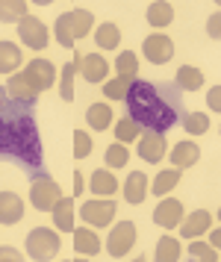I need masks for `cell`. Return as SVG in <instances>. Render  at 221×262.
<instances>
[{
	"instance_id": "cell-32",
	"label": "cell",
	"mask_w": 221,
	"mask_h": 262,
	"mask_svg": "<svg viewBox=\"0 0 221 262\" xmlns=\"http://www.w3.org/2000/svg\"><path fill=\"white\" fill-rule=\"evenodd\" d=\"M71 30H74V41L83 38L92 30V15L86 12V9H74V12H71Z\"/></svg>"
},
{
	"instance_id": "cell-7",
	"label": "cell",
	"mask_w": 221,
	"mask_h": 262,
	"mask_svg": "<svg viewBox=\"0 0 221 262\" xmlns=\"http://www.w3.org/2000/svg\"><path fill=\"white\" fill-rule=\"evenodd\" d=\"M21 74H24V80L33 85L35 92H45V89H50V85H53V80H56V68H53V62H47V59H33Z\"/></svg>"
},
{
	"instance_id": "cell-41",
	"label": "cell",
	"mask_w": 221,
	"mask_h": 262,
	"mask_svg": "<svg viewBox=\"0 0 221 262\" xmlns=\"http://www.w3.org/2000/svg\"><path fill=\"white\" fill-rule=\"evenodd\" d=\"M207 30H210L212 38H221V15H212L210 24H207Z\"/></svg>"
},
{
	"instance_id": "cell-18",
	"label": "cell",
	"mask_w": 221,
	"mask_h": 262,
	"mask_svg": "<svg viewBox=\"0 0 221 262\" xmlns=\"http://www.w3.org/2000/svg\"><path fill=\"white\" fill-rule=\"evenodd\" d=\"M198 159H200V147L195 142H180V144H174V150H171V162H174L177 168H192Z\"/></svg>"
},
{
	"instance_id": "cell-10",
	"label": "cell",
	"mask_w": 221,
	"mask_h": 262,
	"mask_svg": "<svg viewBox=\"0 0 221 262\" xmlns=\"http://www.w3.org/2000/svg\"><path fill=\"white\" fill-rule=\"evenodd\" d=\"M153 221L159 227H177L183 221V203L174 201V198H165L163 203H156V209H153Z\"/></svg>"
},
{
	"instance_id": "cell-19",
	"label": "cell",
	"mask_w": 221,
	"mask_h": 262,
	"mask_svg": "<svg viewBox=\"0 0 221 262\" xmlns=\"http://www.w3.org/2000/svg\"><path fill=\"white\" fill-rule=\"evenodd\" d=\"M80 59H83V53H74V62H68L62 68V83H59L62 100H74V74L80 71Z\"/></svg>"
},
{
	"instance_id": "cell-9",
	"label": "cell",
	"mask_w": 221,
	"mask_h": 262,
	"mask_svg": "<svg viewBox=\"0 0 221 262\" xmlns=\"http://www.w3.org/2000/svg\"><path fill=\"white\" fill-rule=\"evenodd\" d=\"M145 56H148V62H153V65H165V62L174 56V41L168 36H159V33H153V36L145 38Z\"/></svg>"
},
{
	"instance_id": "cell-28",
	"label": "cell",
	"mask_w": 221,
	"mask_h": 262,
	"mask_svg": "<svg viewBox=\"0 0 221 262\" xmlns=\"http://www.w3.org/2000/svg\"><path fill=\"white\" fill-rule=\"evenodd\" d=\"M159 262H177L180 259V242L171 236L159 238V245H156V253H153Z\"/></svg>"
},
{
	"instance_id": "cell-36",
	"label": "cell",
	"mask_w": 221,
	"mask_h": 262,
	"mask_svg": "<svg viewBox=\"0 0 221 262\" xmlns=\"http://www.w3.org/2000/svg\"><path fill=\"white\" fill-rule=\"evenodd\" d=\"M127 159H130V154H127L124 144H112V147L106 150V165L109 168H124L127 165Z\"/></svg>"
},
{
	"instance_id": "cell-11",
	"label": "cell",
	"mask_w": 221,
	"mask_h": 262,
	"mask_svg": "<svg viewBox=\"0 0 221 262\" xmlns=\"http://www.w3.org/2000/svg\"><path fill=\"white\" fill-rule=\"evenodd\" d=\"M6 97L15 100V103H27V106H33L35 97H38V92L24 80V74H12L9 83H6Z\"/></svg>"
},
{
	"instance_id": "cell-31",
	"label": "cell",
	"mask_w": 221,
	"mask_h": 262,
	"mask_svg": "<svg viewBox=\"0 0 221 262\" xmlns=\"http://www.w3.org/2000/svg\"><path fill=\"white\" fill-rule=\"evenodd\" d=\"M53 33H56V41L62 48H71L74 45V30H71V12L59 15L56 18V27H53Z\"/></svg>"
},
{
	"instance_id": "cell-33",
	"label": "cell",
	"mask_w": 221,
	"mask_h": 262,
	"mask_svg": "<svg viewBox=\"0 0 221 262\" xmlns=\"http://www.w3.org/2000/svg\"><path fill=\"white\" fill-rule=\"evenodd\" d=\"M139 133H142V127L136 124V121H130V118H121L115 124V136H118V142H121V144L136 142V139H139Z\"/></svg>"
},
{
	"instance_id": "cell-13",
	"label": "cell",
	"mask_w": 221,
	"mask_h": 262,
	"mask_svg": "<svg viewBox=\"0 0 221 262\" xmlns=\"http://www.w3.org/2000/svg\"><path fill=\"white\" fill-rule=\"evenodd\" d=\"M80 74H83V80H89V83H101L109 74V62L104 56H97V53H86L80 59Z\"/></svg>"
},
{
	"instance_id": "cell-3",
	"label": "cell",
	"mask_w": 221,
	"mask_h": 262,
	"mask_svg": "<svg viewBox=\"0 0 221 262\" xmlns=\"http://www.w3.org/2000/svg\"><path fill=\"white\" fill-rule=\"evenodd\" d=\"M62 198V191H59V183L50 174L45 171H38L33 177V189H30V203H33L38 212H47V209H53L56 201Z\"/></svg>"
},
{
	"instance_id": "cell-2",
	"label": "cell",
	"mask_w": 221,
	"mask_h": 262,
	"mask_svg": "<svg viewBox=\"0 0 221 262\" xmlns=\"http://www.w3.org/2000/svg\"><path fill=\"white\" fill-rule=\"evenodd\" d=\"M130 121L151 133H165L180 121V89L171 83H151V80H133L127 92Z\"/></svg>"
},
{
	"instance_id": "cell-27",
	"label": "cell",
	"mask_w": 221,
	"mask_h": 262,
	"mask_svg": "<svg viewBox=\"0 0 221 262\" xmlns=\"http://www.w3.org/2000/svg\"><path fill=\"white\" fill-rule=\"evenodd\" d=\"M94 41L101 45L104 50H115L118 48V41H121V30H118L115 24H101L97 27V33H94Z\"/></svg>"
},
{
	"instance_id": "cell-24",
	"label": "cell",
	"mask_w": 221,
	"mask_h": 262,
	"mask_svg": "<svg viewBox=\"0 0 221 262\" xmlns=\"http://www.w3.org/2000/svg\"><path fill=\"white\" fill-rule=\"evenodd\" d=\"M86 121L92 124L94 130H106L112 124V109L106 106V103H92V106L86 109Z\"/></svg>"
},
{
	"instance_id": "cell-6",
	"label": "cell",
	"mask_w": 221,
	"mask_h": 262,
	"mask_svg": "<svg viewBox=\"0 0 221 262\" xmlns=\"http://www.w3.org/2000/svg\"><path fill=\"white\" fill-rule=\"evenodd\" d=\"M18 36H21V41L27 45V48H33V50H45L47 41H50L47 27L42 24L35 15H27L24 21H18Z\"/></svg>"
},
{
	"instance_id": "cell-38",
	"label": "cell",
	"mask_w": 221,
	"mask_h": 262,
	"mask_svg": "<svg viewBox=\"0 0 221 262\" xmlns=\"http://www.w3.org/2000/svg\"><path fill=\"white\" fill-rule=\"evenodd\" d=\"M189 253H192L195 259H207V262L218 259V250L210 248V245H204V242H192V245H189Z\"/></svg>"
},
{
	"instance_id": "cell-43",
	"label": "cell",
	"mask_w": 221,
	"mask_h": 262,
	"mask_svg": "<svg viewBox=\"0 0 221 262\" xmlns=\"http://www.w3.org/2000/svg\"><path fill=\"white\" fill-rule=\"evenodd\" d=\"M218 245H221V233L218 230H212V248H218Z\"/></svg>"
},
{
	"instance_id": "cell-12",
	"label": "cell",
	"mask_w": 221,
	"mask_h": 262,
	"mask_svg": "<svg viewBox=\"0 0 221 262\" xmlns=\"http://www.w3.org/2000/svg\"><path fill=\"white\" fill-rule=\"evenodd\" d=\"M24 218V201L15 191H0V224H18Z\"/></svg>"
},
{
	"instance_id": "cell-34",
	"label": "cell",
	"mask_w": 221,
	"mask_h": 262,
	"mask_svg": "<svg viewBox=\"0 0 221 262\" xmlns=\"http://www.w3.org/2000/svg\"><path fill=\"white\" fill-rule=\"evenodd\" d=\"M183 127H186V133H192V136H200V133L210 130V118H207L204 112H192V115L183 118Z\"/></svg>"
},
{
	"instance_id": "cell-17",
	"label": "cell",
	"mask_w": 221,
	"mask_h": 262,
	"mask_svg": "<svg viewBox=\"0 0 221 262\" xmlns=\"http://www.w3.org/2000/svg\"><path fill=\"white\" fill-rule=\"evenodd\" d=\"M74 250L80 253V256H94L97 250H101V238L94 230H86V227H77L74 230Z\"/></svg>"
},
{
	"instance_id": "cell-35",
	"label": "cell",
	"mask_w": 221,
	"mask_h": 262,
	"mask_svg": "<svg viewBox=\"0 0 221 262\" xmlns=\"http://www.w3.org/2000/svg\"><path fill=\"white\" fill-rule=\"evenodd\" d=\"M136 71H139V59H136V53H133V50H124V53L118 56V74L136 80Z\"/></svg>"
},
{
	"instance_id": "cell-25",
	"label": "cell",
	"mask_w": 221,
	"mask_h": 262,
	"mask_svg": "<svg viewBox=\"0 0 221 262\" xmlns=\"http://www.w3.org/2000/svg\"><path fill=\"white\" fill-rule=\"evenodd\" d=\"M27 18V3L24 0H0V21L12 24V21H24Z\"/></svg>"
},
{
	"instance_id": "cell-40",
	"label": "cell",
	"mask_w": 221,
	"mask_h": 262,
	"mask_svg": "<svg viewBox=\"0 0 221 262\" xmlns=\"http://www.w3.org/2000/svg\"><path fill=\"white\" fill-rule=\"evenodd\" d=\"M0 262H21V253L15 248H0Z\"/></svg>"
},
{
	"instance_id": "cell-23",
	"label": "cell",
	"mask_w": 221,
	"mask_h": 262,
	"mask_svg": "<svg viewBox=\"0 0 221 262\" xmlns=\"http://www.w3.org/2000/svg\"><path fill=\"white\" fill-rule=\"evenodd\" d=\"M177 183H180V171H177V168H171V171H159V174H156V180H153V186H148V189H151L156 198H165V194L174 189Z\"/></svg>"
},
{
	"instance_id": "cell-15",
	"label": "cell",
	"mask_w": 221,
	"mask_h": 262,
	"mask_svg": "<svg viewBox=\"0 0 221 262\" xmlns=\"http://www.w3.org/2000/svg\"><path fill=\"white\" fill-rule=\"evenodd\" d=\"M210 227H212V215L207 212V209H198V212H192L186 221H183L180 233H183V238H198V236H204Z\"/></svg>"
},
{
	"instance_id": "cell-1",
	"label": "cell",
	"mask_w": 221,
	"mask_h": 262,
	"mask_svg": "<svg viewBox=\"0 0 221 262\" xmlns=\"http://www.w3.org/2000/svg\"><path fill=\"white\" fill-rule=\"evenodd\" d=\"M0 159H9L30 174L42 168V139L27 103H15L0 92Z\"/></svg>"
},
{
	"instance_id": "cell-37",
	"label": "cell",
	"mask_w": 221,
	"mask_h": 262,
	"mask_svg": "<svg viewBox=\"0 0 221 262\" xmlns=\"http://www.w3.org/2000/svg\"><path fill=\"white\" fill-rule=\"evenodd\" d=\"M89 154H92V139H89V133L77 130L74 133V156L77 159H86Z\"/></svg>"
},
{
	"instance_id": "cell-20",
	"label": "cell",
	"mask_w": 221,
	"mask_h": 262,
	"mask_svg": "<svg viewBox=\"0 0 221 262\" xmlns=\"http://www.w3.org/2000/svg\"><path fill=\"white\" fill-rule=\"evenodd\" d=\"M174 21V9H171V3H165V0H156L148 6V24L151 27H168Z\"/></svg>"
},
{
	"instance_id": "cell-30",
	"label": "cell",
	"mask_w": 221,
	"mask_h": 262,
	"mask_svg": "<svg viewBox=\"0 0 221 262\" xmlns=\"http://www.w3.org/2000/svg\"><path fill=\"white\" fill-rule=\"evenodd\" d=\"M92 191L94 194H112V191L118 189V180L109 174V171H94V177H92Z\"/></svg>"
},
{
	"instance_id": "cell-42",
	"label": "cell",
	"mask_w": 221,
	"mask_h": 262,
	"mask_svg": "<svg viewBox=\"0 0 221 262\" xmlns=\"http://www.w3.org/2000/svg\"><path fill=\"white\" fill-rule=\"evenodd\" d=\"M83 189H86V183H83V174L77 171L74 174V194H83Z\"/></svg>"
},
{
	"instance_id": "cell-4",
	"label": "cell",
	"mask_w": 221,
	"mask_h": 262,
	"mask_svg": "<svg viewBox=\"0 0 221 262\" xmlns=\"http://www.w3.org/2000/svg\"><path fill=\"white\" fill-rule=\"evenodd\" d=\"M27 253H30V259H38V262L53 259L59 253V236L47 227H38L27 236Z\"/></svg>"
},
{
	"instance_id": "cell-16",
	"label": "cell",
	"mask_w": 221,
	"mask_h": 262,
	"mask_svg": "<svg viewBox=\"0 0 221 262\" xmlns=\"http://www.w3.org/2000/svg\"><path fill=\"white\" fill-rule=\"evenodd\" d=\"M124 198H127V203H133V206L145 203V198H148V177H145L142 171H133L127 177V183H124Z\"/></svg>"
},
{
	"instance_id": "cell-5",
	"label": "cell",
	"mask_w": 221,
	"mask_h": 262,
	"mask_svg": "<svg viewBox=\"0 0 221 262\" xmlns=\"http://www.w3.org/2000/svg\"><path fill=\"white\" fill-rule=\"evenodd\" d=\"M133 245H136V224L133 221H118V227L106 238V250L118 259V256H127Z\"/></svg>"
},
{
	"instance_id": "cell-29",
	"label": "cell",
	"mask_w": 221,
	"mask_h": 262,
	"mask_svg": "<svg viewBox=\"0 0 221 262\" xmlns=\"http://www.w3.org/2000/svg\"><path fill=\"white\" fill-rule=\"evenodd\" d=\"M130 85H133V77H121L118 74L115 80H109V83L104 85V95L109 97V100H124L130 92Z\"/></svg>"
},
{
	"instance_id": "cell-39",
	"label": "cell",
	"mask_w": 221,
	"mask_h": 262,
	"mask_svg": "<svg viewBox=\"0 0 221 262\" xmlns=\"http://www.w3.org/2000/svg\"><path fill=\"white\" fill-rule=\"evenodd\" d=\"M207 103H210L212 112H221V89L218 85H212V92L207 95Z\"/></svg>"
},
{
	"instance_id": "cell-22",
	"label": "cell",
	"mask_w": 221,
	"mask_h": 262,
	"mask_svg": "<svg viewBox=\"0 0 221 262\" xmlns=\"http://www.w3.org/2000/svg\"><path fill=\"white\" fill-rule=\"evenodd\" d=\"M21 65V48L12 41H0V74H12Z\"/></svg>"
},
{
	"instance_id": "cell-21",
	"label": "cell",
	"mask_w": 221,
	"mask_h": 262,
	"mask_svg": "<svg viewBox=\"0 0 221 262\" xmlns=\"http://www.w3.org/2000/svg\"><path fill=\"white\" fill-rule=\"evenodd\" d=\"M53 224L59 230L71 233V227H74V203H71V198H59L56 201V206H53Z\"/></svg>"
},
{
	"instance_id": "cell-26",
	"label": "cell",
	"mask_w": 221,
	"mask_h": 262,
	"mask_svg": "<svg viewBox=\"0 0 221 262\" xmlns=\"http://www.w3.org/2000/svg\"><path fill=\"white\" fill-rule=\"evenodd\" d=\"M200 85H204V74H200L198 68H192V65H183V68L177 71V89L198 92Z\"/></svg>"
},
{
	"instance_id": "cell-8",
	"label": "cell",
	"mask_w": 221,
	"mask_h": 262,
	"mask_svg": "<svg viewBox=\"0 0 221 262\" xmlns=\"http://www.w3.org/2000/svg\"><path fill=\"white\" fill-rule=\"evenodd\" d=\"M83 221L92 227H109L112 224V218H115V203L112 201H89L83 203Z\"/></svg>"
},
{
	"instance_id": "cell-14",
	"label": "cell",
	"mask_w": 221,
	"mask_h": 262,
	"mask_svg": "<svg viewBox=\"0 0 221 262\" xmlns=\"http://www.w3.org/2000/svg\"><path fill=\"white\" fill-rule=\"evenodd\" d=\"M139 156L148 162H159L165 156V136L163 133H145L139 139Z\"/></svg>"
}]
</instances>
